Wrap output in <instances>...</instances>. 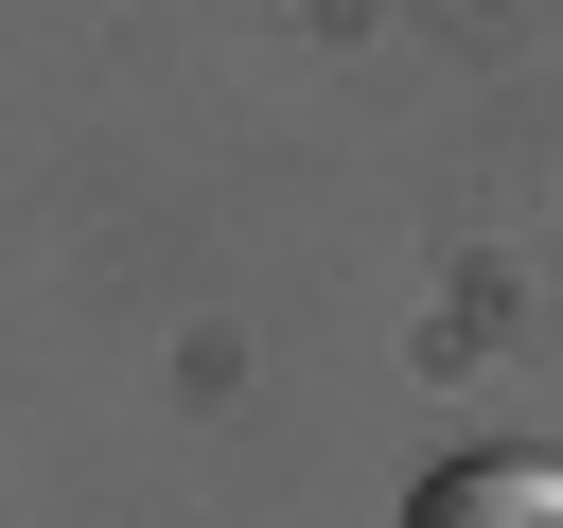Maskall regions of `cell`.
<instances>
[{
	"mask_svg": "<svg viewBox=\"0 0 563 528\" xmlns=\"http://www.w3.org/2000/svg\"><path fill=\"white\" fill-rule=\"evenodd\" d=\"M405 528H563V458H440Z\"/></svg>",
	"mask_w": 563,
	"mask_h": 528,
	"instance_id": "obj_1",
	"label": "cell"
}]
</instances>
